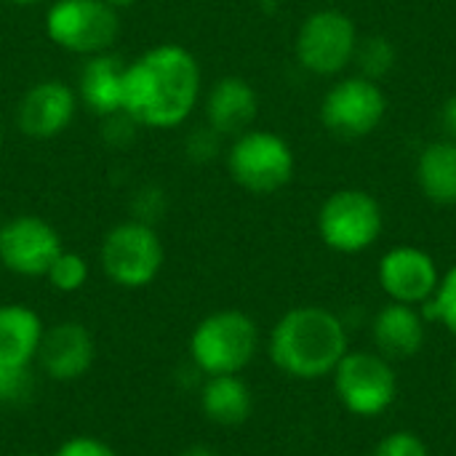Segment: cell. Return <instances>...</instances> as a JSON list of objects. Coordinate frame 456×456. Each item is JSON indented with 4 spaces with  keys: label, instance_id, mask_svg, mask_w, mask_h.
<instances>
[{
    "label": "cell",
    "instance_id": "31",
    "mask_svg": "<svg viewBox=\"0 0 456 456\" xmlns=\"http://www.w3.org/2000/svg\"><path fill=\"white\" fill-rule=\"evenodd\" d=\"M104 3H107V5H112V8L118 11V8H128V5H134L136 0H104Z\"/></svg>",
    "mask_w": 456,
    "mask_h": 456
},
{
    "label": "cell",
    "instance_id": "11",
    "mask_svg": "<svg viewBox=\"0 0 456 456\" xmlns=\"http://www.w3.org/2000/svg\"><path fill=\"white\" fill-rule=\"evenodd\" d=\"M377 278L390 302L422 307L428 299L436 297L444 273L438 270V262L433 259V254H428L419 246L403 243L382 254Z\"/></svg>",
    "mask_w": 456,
    "mask_h": 456
},
{
    "label": "cell",
    "instance_id": "29",
    "mask_svg": "<svg viewBox=\"0 0 456 456\" xmlns=\"http://www.w3.org/2000/svg\"><path fill=\"white\" fill-rule=\"evenodd\" d=\"M441 126H444V134L449 139H456V94H452L444 104H441Z\"/></svg>",
    "mask_w": 456,
    "mask_h": 456
},
{
    "label": "cell",
    "instance_id": "21",
    "mask_svg": "<svg viewBox=\"0 0 456 456\" xmlns=\"http://www.w3.org/2000/svg\"><path fill=\"white\" fill-rule=\"evenodd\" d=\"M395 61H398V51H395L390 37L371 35V37L358 43V51H355L358 75L379 83L382 77H387L395 69Z\"/></svg>",
    "mask_w": 456,
    "mask_h": 456
},
{
    "label": "cell",
    "instance_id": "34",
    "mask_svg": "<svg viewBox=\"0 0 456 456\" xmlns=\"http://www.w3.org/2000/svg\"><path fill=\"white\" fill-rule=\"evenodd\" d=\"M0 144H3V123H0Z\"/></svg>",
    "mask_w": 456,
    "mask_h": 456
},
{
    "label": "cell",
    "instance_id": "35",
    "mask_svg": "<svg viewBox=\"0 0 456 456\" xmlns=\"http://www.w3.org/2000/svg\"><path fill=\"white\" fill-rule=\"evenodd\" d=\"M454 377H456V366H454Z\"/></svg>",
    "mask_w": 456,
    "mask_h": 456
},
{
    "label": "cell",
    "instance_id": "33",
    "mask_svg": "<svg viewBox=\"0 0 456 456\" xmlns=\"http://www.w3.org/2000/svg\"><path fill=\"white\" fill-rule=\"evenodd\" d=\"M16 456H43V454H37V452H24V454H16Z\"/></svg>",
    "mask_w": 456,
    "mask_h": 456
},
{
    "label": "cell",
    "instance_id": "10",
    "mask_svg": "<svg viewBox=\"0 0 456 456\" xmlns=\"http://www.w3.org/2000/svg\"><path fill=\"white\" fill-rule=\"evenodd\" d=\"M387 115V96L377 80L350 75L337 80L321 102V123L339 139L374 134Z\"/></svg>",
    "mask_w": 456,
    "mask_h": 456
},
{
    "label": "cell",
    "instance_id": "13",
    "mask_svg": "<svg viewBox=\"0 0 456 456\" xmlns=\"http://www.w3.org/2000/svg\"><path fill=\"white\" fill-rule=\"evenodd\" d=\"M94 355L96 345L91 331L83 323L64 321L43 331L35 361L53 382H75L91 369Z\"/></svg>",
    "mask_w": 456,
    "mask_h": 456
},
{
    "label": "cell",
    "instance_id": "30",
    "mask_svg": "<svg viewBox=\"0 0 456 456\" xmlns=\"http://www.w3.org/2000/svg\"><path fill=\"white\" fill-rule=\"evenodd\" d=\"M179 456H219V452H216V449H211V446L195 444V446H187L184 452H179Z\"/></svg>",
    "mask_w": 456,
    "mask_h": 456
},
{
    "label": "cell",
    "instance_id": "12",
    "mask_svg": "<svg viewBox=\"0 0 456 456\" xmlns=\"http://www.w3.org/2000/svg\"><path fill=\"white\" fill-rule=\"evenodd\" d=\"M64 251L59 232L40 216H13L0 224V262L24 278H40Z\"/></svg>",
    "mask_w": 456,
    "mask_h": 456
},
{
    "label": "cell",
    "instance_id": "20",
    "mask_svg": "<svg viewBox=\"0 0 456 456\" xmlns=\"http://www.w3.org/2000/svg\"><path fill=\"white\" fill-rule=\"evenodd\" d=\"M417 184L436 206H456V139L428 142L417 158Z\"/></svg>",
    "mask_w": 456,
    "mask_h": 456
},
{
    "label": "cell",
    "instance_id": "1",
    "mask_svg": "<svg viewBox=\"0 0 456 456\" xmlns=\"http://www.w3.org/2000/svg\"><path fill=\"white\" fill-rule=\"evenodd\" d=\"M200 64L176 43H163L126 64L123 112L136 126H182L200 99Z\"/></svg>",
    "mask_w": 456,
    "mask_h": 456
},
{
    "label": "cell",
    "instance_id": "8",
    "mask_svg": "<svg viewBox=\"0 0 456 456\" xmlns=\"http://www.w3.org/2000/svg\"><path fill=\"white\" fill-rule=\"evenodd\" d=\"M102 270L123 289H142L152 283L163 267V243L152 224L131 219L115 224L102 240Z\"/></svg>",
    "mask_w": 456,
    "mask_h": 456
},
{
    "label": "cell",
    "instance_id": "18",
    "mask_svg": "<svg viewBox=\"0 0 456 456\" xmlns=\"http://www.w3.org/2000/svg\"><path fill=\"white\" fill-rule=\"evenodd\" d=\"M123 77L126 64L115 53L104 51L88 56L77 80L83 102L102 118L123 112Z\"/></svg>",
    "mask_w": 456,
    "mask_h": 456
},
{
    "label": "cell",
    "instance_id": "6",
    "mask_svg": "<svg viewBox=\"0 0 456 456\" xmlns=\"http://www.w3.org/2000/svg\"><path fill=\"white\" fill-rule=\"evenodd\" d=\"M334 393L345 411L361 419H371L385 414L398 398V374L393 361L369 350H347V355L337 363Z\"/></svg>",
    "mask_w": 456,
    "mask_h": 456
},
{
    "label": "cell",
    "instance_id": "25",
    "mask_svg": "<svg viewBox=\"0 0 456 456\" xmlns=\"http://www.w3.org/2000/svg\"><path fill=\"white\" fill-rule=\"evenodd\" d=\"M29 395H32V374H29V366L0 369V401L3 403H21Z\"/></svg>",
    "mask_w": 456,
    "mask_h": 456
},
{
    "label": "cell",
    "instance_id": "27",
    "mask_svg": "<svg viewBox=\"0 0 456 456\" xmlns=\"http://www.w3.org/2000/svg\"><path fill=\"white\" fill-rule=\"evenodd\" d=\"M219 134L211 126H200L187 136V155L192 160H211L219 150Z\"/></svg>",
    "mask_w": 456,
    "mask_h": 456
},
{
    "label": "cell",
    "instance_id": "32",
    "mask_svg": "<svg viewBox=\"0 0 456 456\" xmlns=\"http://www.w3.org/2000/svg\"><path fill=\"white\" fill-rule=\"evenodd\" d=\"M11 3H16V5H35V3H40V0H11Z\"/></svg>",
    "mask_w": 456,
    "mask_h": 456
},
{
    "label": "cell",
    "instance_id": "23",
    "mask_svg": "<svg viewBox=\"0 0 456 456\" xmlns=\"http://www.w3.org/2000/svg\"><path fill=\"white\" fill-rule=\"evenodd\" d=\"M48 283L56 289V291H64V294H72L77 289H83V283L88 281V265L80 254L75 251H61L53 265L48 267L45 273Z\"/></svg>",
    "mask_w": 456,
    "mask_h": 456
},
{
    "label": "cell",
    "instance_id": "15",
    "mask_svg": "<svg viewBox=\"0 0 456 456\" xmlns=\"http://www.w3.org/2000/svg\"><path fill=\"white\" fill-rule=\"evenodd\" d=\"M428 337V321L422 318L419 307L387 302L371 323V342L379 355L387 361H409L414 358Z\"/></svg>",
    "mask_w": 456,
    "mask_h": 456
},
{
    "label": "cell",
    "instance_id": "7",
    "mask_svg": "<svg viewBox=\"0 0 456 456\" xmlns=\"http://www.w3.org/2000/svg\"><path fill=\"white\" fill-rule=\"evenodd\" d=\"M358 43V27L350 13L339 8H321L302 21L294 51L297 61L307 72L318 77H334L355 61Z\"/></svg>",
    "mask_w": 456,
    "mask_h": 456
},
{
    "label": "cell",
    "instance_id": "26",
    "mask_svg": "<svg viewBox=\"0 0 456 456\" xmlns=\"http://www.w3.org/2000/svg\"><path fill=\"white\" fill-rule=\"evenodd\" d=\"M53 456H118L112 446H107L104 441L94 438V436H75L69 441H64Z\"/></svg>",
    "mask_w": 456,
    "mask_h": 456
},
{
    "label": "cell",
    "instance_id": "2",
    "mask_svg": "<svg viewBox=\"0 0 456 456\" xmlns=\"http://www.w3.org/2000/svg\"><path fill=\"white\" fill-rule=\"evenodd\" d=\"M347 350L345 321L318 305L283 313L270 331V361L286 377L302 382L331 377Z\"/></svg>",
    "mask_w": 456,
    "mask_h": 456
},
{
    "label": "cell",
    "instance_id": "24",
    "mask_svg": "<svg viewBox=\"0 0 456 456\" xmlns=\"http://www.w3.org/2000/svg\"><path fill=\"white\" fill-rule=\"evenodd\" d=\"M371 456H430L428 444L411 433V430H395L390 436H385L377 449L371 452Z\"/></svg>",
    "mask_w": 456,
    "mask_h": 456
},
{
    "label": "cell",
    "instance_id": "14",
    "mask_svg": "<svg viewBox=\"0 0 456 456\" xmlns=\"http://www.w3.org/2000/svg\"><path fill=\"white\" fill-rule=\"evenodd\" d=\"M75 94L61 80L35 83L19 102V128L32 139L59 136L75 115Z\"/></svg>",
    "mask_w": 456,
    "mask_h": 456
},
{
    "label": "cell",
    "instance_id": "5",
    "mask_svg": "<svg viewBox=\"0 0 456 456\" xmlns=\"http://www.w3.org/2000/svg\"><path fill=\"white\" fill-rule=\"evenodd\" d=\"M227 168L238 187L254 195H273L294 179V150L291 144L262 128H248L235 136L227 150Z\"/></svg>",
    "mask_w": 456,
    "mask_h": 456
},
{
    "label": "cell",
    "instance_id": "9",
    "mask_svg": "<svg viewBox=\"0 0 456 456\" xmlns=\"http://www.w3.org/2000/svg\"><path fill=\"white\" fill-rule=\"evenodd\" d=\"M120 21L104 0H56L45 16L48 37L64 51L94 56L112 48Z\"/></svg>",
    "mask_w": 456,
    "mask_h": 456
},
{
    "label": "cell",
    "instance_id": "22",
    "mask_svg": "<svg viewBox=\"0 0 456 456\" xmlns=\"http://www.w3.org/2000/svg\"><path fill=\"white\" fill-rule=\"evenodd\" d=\"M419 313L428 323H441L456 339V265L444 273L436 297L428 299Z\"/></svg>",
    "mask_w": 456,
    "mask_h": 456
},
{
    "label": "cell",
    "instance_id": "28",
    "mask_svg": "<svg viewBox=\"0 0 456 456\" xmlns=\"http://www.w3.org/2000/svg\"><path fill=\"white\" fill-rule=\"evenodd\" d=\"M134 208H136V219L139 222L152 224L160 216V211H163V195H160V190H142L139 198L134 200Z\"/></svg>",
    "mask_w": 456,
    "mask_h": 456
},
{
    "label": "cell",
    "instance_id": "3",
    "mask_svg": "<svg viewBox=\"0 0 456 456\" xmlns=\"http://www.w3.org/2000/svg\"><path fill=\"white\" fill-rule=\"evenodd\" d=\"M259 350V326L240 310L206 315L190 337V358L206 377L240 374Z\"/></svg>",
    "mask_w": 456,
    "mask_h": 456
},
{
    "label": "cell",
    "instance_id": "16",
    "mask_svg": "<svg viewBox=\"0 0 456 456\" xmlns=\"http://www.w3.org/2000/svg\"><path fill=\"white\" fill-rule=\"evenodd\" d=\"M259 115V96L246 77L227 75L206 96V120L219 136L246 134Z\"/></svg>",
    "mask_w": 456,
    "mask_h": 456
},
{
    "label": "cell",
    "instance_id": "17",
    "mask_svg": "<svg viewBox=\"0 0 456 456\" xmlns=\"http://www.w3.org/2000/svg\"><path fill=\"white\" fill-rule=\"evenodd\" d=\"M43 321L24 305L0 307V369L32 366L43 339Z\"/></svg>",
    "mask_w": 456,
    "mask_h": 456
},
{
    "label": "cell",
    "instance_id": "4",
    "mask_svg": "<svg viewBox=\"0 0 456 456\" xmlns=\"http://www.w3.org/2000/svg\"><path fill=\"white\" fill-rule=\"evenodd\" d=\"M385 230L379 200L361 187L331 192L318 208V235L337 254L369 251Z\"/></svg>",
    "mask_w": 456,
    "mask_h": 456
},
{
    "label": "cell",
    "instance_id": "19",
    "mask_svg": "<svg viewBox=\"0 0 456 456\" xmlns=\"http://www.w3.org/2000/svg\"><path fill=\"white\" fill-rule=\"evenodd\" d=\"M200 409L208 422L222 428H238L251 417L254 395L238 374H216L206 377L200 387Z\"/></svg>",
    "mask_w": 456,
    "mask_h": 456
}]
</instances>
